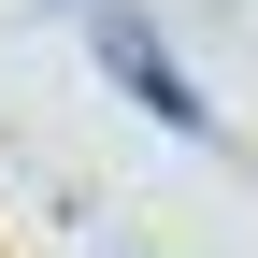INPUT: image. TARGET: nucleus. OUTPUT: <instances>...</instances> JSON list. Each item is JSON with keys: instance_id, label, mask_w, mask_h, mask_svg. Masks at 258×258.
Returning <instances> with one entry per match:
<instances>
[{"instance_id": "f257e3e1", "label": "nucleus", "mask_w": 258, "mask_h": 258, "mask_svg": "<svg viewBox=\"0 0 258 258\" xmlns=\"http://www.w3.org/2000/svg\"><path fill=\"white\" fill-rule=\"evenodd\" d=\"M101 72H115V86H129L144 115H172V129H201V86H186L172 57H158V29H101Z\"/></svg>"}]
</instances>
